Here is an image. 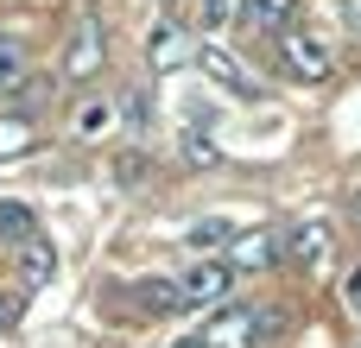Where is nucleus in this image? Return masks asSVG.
Segmentation results:
<instances>
[{"label":"nucleus","mask_w":361,"mask_h":348,"mask_svg":"<svg viewBox=\"0 0 361 348\" xmlns=\"http://www.w3.org/2000/svg\"><path fill=\"white\" fill-rule=\"evenodd\" d=\"M19 323V292H0V336Z\"/></svg>","instance_id":"nucleus-20"},{"label":"nucleus","mask_w":361,"mask_h":348,"mask_svg":"<svg viewBox=\"0 0 361 348\" xmlns=\"http://www.w3.org/2000/svg\"><path fill=\"white\" fill-rule=\"evenodd\" d=\"M349 25H355V32H361V0H349Z\"/></svg>","instance_id":"nucleus-22"},{"label":"nucleus","mask_w":361,"mask_h":348,"mask_svg":"<svg viewBox=\"0 0 361 348\" xmlns=\"http://www.w3.org/2000/svg\"><path fill=\"white\" fill-rule=\"evenodd\" d=\"M228 241H235L228 222H197V228H190V247H228Z\"/></svg>","instance_id":"nucleus-18"},{"label":"nucleus","mask_w":361,"mask_h":348,"mask_svg":"<svg viewBox=\"0 0 361 348\" xmlns=\"http://www.w3.org/2000/svg\"><path fill=\"white\" fill-rule=\"evenodd\" d=\"M171 348H203V336H178V342H171Z\"/></svg>","instance_id":"nucleus-23"},{"label":"nucleus","mask_w":361,"mask_h":348,"mask_svg":"<svg viewBox=\"0 0 361 348\" xmlns=\"http://www.w3.org/2000/svg\"><path fill=\"white\" fill-rule=\"evenodd\" d=\"M146 57H152V70H178V63H197V44H190V32H184L178 19H165V25L152 32Z\"/></svg>","instance_id":"nucleus-7"},{"label":"nucleus","mask_w":361,"mask_h":348,"mask_svg":"<svg viewBox=\"0 0 361 348\" xmlns=\"http://www.w3.org/2000/svg\"><path fill=\"white\" fill-rule=\"evenodd\" d=\"M140 304L146 311H184V298H178L171 279H140Z\"/></svg>","instance_id":"nucleus-15"},{"label":"nucleus","mask_w":361,"mask_h":348,"mask_svg":"<svg viewBox=\"0 0 361 348\" xmlns=\"http://www.w3.org/2000/svg\"><path fill=\"white\" fill-rule=\"evenodd\" d=\"M184 159H190V165H216V139H209L203 127H184Z\"/></svg>","instance_id":"nucleus-16"},{"label":"nucleus","mask_w":361,"mask_h":348,"mask_svg":"<svg viewBox=\"0 0 361 348\" xmlns=\"http://www.w3.org/2000/svg\"><path fill=\"white\" fill-rule=\"evenodd\" d=\"M102 57H108V38H102V25H95V19H82V25L70 32V44H63V76H70V82H82V76H95V70H102Z\"/></svg>","instance_id":"nucleus-4"},{"label":"nucleus","mask_w":361,"mask_h":348,"mask_svg":"<svg viewBox=\"0 0 361 348\" xmlns=\"http://www.w3.org/2000/svg\"><path fill=\"white\" fill-rule=\"evenodd\" d=\"M197 336H203V348H254V342H260V311H254V304L216 311Z\"/></svg>","instance_id":"nucleus-2"},{"label":"nucleus","mask_w":361,"mask_h":348,"mask_svg":"<svg viewBox=\"0 0 361 348\" xmlns=\"http://www.w3.org/2000/svg\"><path fill=\"white\" fill-rule=\"evenodd\" d=\"M32 235H38L32 209H25V203H0V241H19V247H25Z\"/></svg>","instance_id":"nucleus-13"},{"label":"nucleus","mask_w":361,"mask_h":348,"mask_svg":"<svg viewBox=\"0 0 361 348\" xmlns=\"http://www.w3.org/2000/svg\"><path fill=\"white\" fill-rule=\"evenodd\" d=\"M146 171H152V159H146V152H127V159H114V178H121V184H146Z\"/></svg>","instance_id":"nucleus-19"},{"label":"nucleus","mask_w":361,"mask_h":348,"mask_svg":"<svg viewBox=\"0 0 361 348\" xmlns=\"http://www.w3.org/2000/svg\"><path fill=\"white\" fill-rule=\"evenodd\" d=\"M228 279H235V273H228L222 260H203V266H190V273L171 279V285H178L184 311H197V304H222V298H228Z\"/></svg>","instance_id":"nucleus-5"},{"label":"nucleus","mask_w":361,"mask_h":348,"mask_svg":"<svg viewBox=\"0 0 361 348\" xmlns=\"http://www.w3.org/2000/svg\"><path fill=\"white\" fill-rule=\"evenodd\" d=\"M108 120H114V101H82L76 120H70V133H76V139H102Z\"/></svg>","instance_id":"nucleus-12"},{"label":"nucleus","mask_w":361,"mask_h":348,"mask_svg":"<svg viewBox=\"0 0 361 348\" xmlns=\"http://www.w3.org/2000/svg\"><path fill=\"white\" fill-rule=\"evenodd\" d=\"M279 63H286V76H298V82H324V76H330V44L311 38V32H286Z\"/></svg>","instance_id":"nucleus-3"},{"label":"nucleus","mask_w":361,"mask_h":348,"mask_svg":"<svg viewBox=\"0 0 361 348\" xmlns=\"http://www.w3.org/2000/svg\"><path fill=\"white\" fill-rule=\"evenodd\" d=\"M197 63L209 70V82H216V89H228V95H241V101H260V82H254V76H247V70H241L228 51L203 44V51H197Z\"/></svg>","instance_id":"nucleus-6"},{"label":"nucleus","mask_w":361,"mask_h":348,"mask_svg":"<svg viewBox=\"0 0 361 348\" xmlns=\"http://www.w3.org/2000/svg\"><path fill=\"white\" fill-rule=\"evenodd\" d=\"M25 82H32V51L0 32V95H19Z\"/></svg>","instance_id":"nucleus-9"},{"label":"nucleus","mask_w":361,"mask_h":348,"mask_svg":"<svg viewBox=\"0 0 361 348\" xmlns=\"http://www.w3.org/2000/svg\"><path fill=\"white\" fill-rule=\"evenodd\" d=\"M235 19H241V25H254V32H279V25L292 19V0H241V6H235Z\"/></svg>","instance_id":"nucleus-10"},{"label":"nucleus","mask_w":361,"mask_h":348,"mask_svg":"<svg viewBox=\"0 0 361 348\" xmlns=\"http://www.w3.org/2000/svg\"><path fill=\"white\" fill-rule=\"evenodd\" d=\"M286 254H292V260H317V254H324V228H317V222H298V228L286 235Z\"/></svg>","instance_id":"nucleus-14"},{"label":"nucleus","mask_w":361,"mask_h":348,"mask_svg":"<svg viewBox=\"0 0 361 348\" xmlns=\"http://www.w3.org/2000/svg\"><path fill=\"white\" fill-rule=\"evenodd\" d=\"M349 304L361 311V266H355V279H349Z\"/></svg>","instance_id":"nucleus-21"},{"label":"nucleus","mask_w":361,"mask_h":348,"mask_svg":"<svg viewBox=\"0 0 361 348\" xmlns=\"http://www.w3.org/2000/svg\"><path fill=\"white\" fill-rule=\"evenodd\" d=\"M279 260H286L279 228H241V235L222 247V266H228V273H267V266H279Z\"/></svg>","instance_id":"nucleus-1"},{"label":"nucleus","mask_w":361,"mask_h":348,"mask_svg":"<svg viewBox=\"0 0 361 348\" xmlns=\"http://www.w3.org/2000/svg\"><path fill=\"white\" fill-rule=\"evenodd\" d=\"M32 139H38V127H32L25 114H0V159H19V152H32Z\"/></svg>","instance_id":"nucleus-11"},{"label":"nucleus","mask_w":361,"mask_h":348,"mask_svg":"<svg viewBox=\"0 0 361 348\" xmlns=\"http://www.w3.org/2000/svg\"><path fill=\"white\" fill-rule=\"evenodd\" d=\"M235 6H241V0H197V19H203L209 32H222V25H235Z\"/></svg>","instance_id":"nucleus-17"},{"label":"nucleus","mask_w":361,"mask_h":348,"mask_svg":"<svg viewBox=\"0 0 361 348\" xmlns=\"http://www.w3.org/2000/svg\"><path fill=\"white\" fill-rule=\"evenodd\" d=\"M51 273H57V247H51L44 235H32V241L19 247V285L38 292V285H51Z\"/></svg>","instance_id":"nucleus-8"}]
</instances>
